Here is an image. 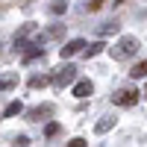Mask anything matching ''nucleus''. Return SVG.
Returning <instances> with one entry per match:
<instances>
[{"mask_svg":"<svg viewBox=\"0 0 147 147\" xmlns=\"http://www.w3.org/2000/svg\"><path fill=\"white\" fill-rule=\"evenodd\" d=\"M129 77H132V80H141V77H147V59H144V62H138V65H132Z\"/></svg>","mask_w":147,"mask_h":147,"instance_id":"nucleus-6","label":"nucleus"},{"mask_svg":"<svg viewBox=\"0 0 147 147\" xmlns=\"http://www.w3.org/2000/svg\"><path fill=\"white\" fill-rule=\"evenodd\" d=\"M103 41H97V44H88V47H85V56H97V53H103Z\"/></svg>","mask_w":147,"mask_h":147,"instance_id":"nucleus-7","label":"nucleus"},{"mask_svg":"<svg viewBox=\"0 0 147 147\" xmlns=\"http://www.w3.org/2000/svg\"><path fill=\"white\" fill-rule=\"evenodd\" d=\"M50 9H53V12H56V15H59V12H65V9H68V3H53Z\"/></svg>","mask_w":147,"mask_h":147,"instance_id":"nucleus-11","label":"nucleus"},{"mask_svg":"<svg viewBox=\"0 0 147 147\" xmlns=\"http://www.w3.org/2000/svg\"><path fill=\"white\" fill-rule=\"evenodd\" d=\"M112 100L118 103V106H136V100H138V91H132V88H124V91H118Z\"/></svg>","mask_w":147,"mask_h":147,"instance_id":"nucleus-2","label":"nucleus"},{"mask_svg":"<svg viewBox=\"0 0 147 147\" xmlns=\"http://www.w3.org/2000/svg\"><path fill=\"white\" fill-rule=\"evenodd\" d=\"M118 3H124V0H118Z\"/></svg>","mask_w":147,"mask_h":147,"instance_id":"nucleus-15","label":"nucleus"},{"mask_svg":"<svg viewBox=\"0 0 147 147\" xmlns=\"http://www.w3.org/2000/svg\"><path fill=\"white\" fill-rule=\"evenodd\" d=\"M44 82H47L44 77H32V82H30V85H32V88H38V85H44Z\"/></svg>","mask_w":147,"mask_h":147,"instance_id":"nucleus-10","label":"nucleus"},{"mask_svg":"<svg viewBox=\"0 0 147 147\" xmlns=\"http://www.w3.org/2000/svg\"><path fill=\"white\" fill-rule=\"evenodd\" d=\"M109 124H112V121H100V124H97V132H106V129H109Z\"/></svg>","mask_w":147,"mask_h":147,"instance_id":"nucleus-13","label":"nucleus"},{"mask_svg":"<svg viewBox=\"0 0 147 147\" xmlns=\"http://www.w3.org/2000/svg\"><path fill=\"white\" fill-rule=\"evenodd\" d=\"M91 91H94V85H91L88 80H80L77 85H74V97H80V100H85V97H91Z\"/></svg>","mask_w":147,"mask_h":147,"instance_id":"nucleus-5","label":"nucleus"},{"mask_svg":"<svg viewBox=\"0 0 147 147\" xmlns=\"http://www.w3.org/2000/svg\"><path fill=\"white\" fill-rule=\"evenodd\" d=\"M12 85H15L12 80H0V91H6V88H12Z\"/></svg>","mask_w":147,"mask_h":147,"instance_id":"nucleus-12","label":"nucleus"},{"mask_svg":"<svg viewBox=\"0 0 147 147\" xmlns=\"http://www.w3.org/2000/svg\"><path fill=\"white\" fill-rule=\"evenodd\" d=\"M21 109H24V106H21V100H15V103H9V106H6V112H3V115H18Z\"/></svg>","mask_w":147,"mask_h":147,"instance_id":"nucleus-8","label":"nucleus"},{"mask_svg":"<svg viewBox=\"0 0 147 147\" xmlns=\"http://www.w3.org/2000/svg\"><path fill=\"white\" fill-rule=\"evenodd\" d=\"M0 118H3V112H0Z\"/></svg>","mask_w":147,"mask_h":147,"instance_id":"nucleus-16","label":"nucleus"},{"mask_svg":"<svg viewBox=\"0 0 147 147\" xmlns=\"http://www.w3.org/2000/svg\"><path fill=\"white\" fill-rule=\"evenodd\" d=\"M138 50V41L132 38V35H127V38H121V44H118V50H115V56L118 59H124V56H129V53H136Z\"/></svg>","mask_w":147,"mask_h":147,"instance_id":"nucleus-1","label":"nucleus"},{"mask_svg":"<svg viewBox=\"0 0 147 147\" xmlns=\"http://www.w3.org/2000/svg\"><path fill=\"white\" fill-rule=\"evenodd\" d=\"M103 6V0H94V3H91V9H100Z\"/></svg>","mask_w":147,"mask_h":147,"instance_id":"nucleus-14","label":"nucleus"},{"mask_svg":"<svg viewBox=\"0 0 147 147\" xmlns=\"http://www.w3.org/2000/svg\"><path fill=\"white\" fill-rule=\"evenodd\" d=\"M47 112H53V106H44V109H32V118H41V115H47Z\"/></svg>","mask_w":147,"mask_h":147,"instance_id":"nucleus-9","label":"nucleus"},{"mask_svg":"<svg viewBox=\"0 0 147 147\" xmlns=\"http://www.w3.org/2000/svg\"><path fill=\"white\" fill-rule=\"evenodd\" d=\"M82 47H85V41H82V38H74V41H68L62 50H59V56H62V59H68V56H74V53H80Z\"/></svg>","mask_w":147,"mask_h":147,"instance_id":"nucleus-4","label":"nucleus"},{"mask_svg":"<svg viewBox=\"0 0 147 147\" xmlns=\"http://www.w3.org/2000/svg\"><path fill=\"white\" fill-rule=\"evenodd\" d=\"M74 77H77V68H74V65H65V68L53 77V82H56V85H68V82H74Z\"/></svg>","mask_w":147,"mask_h":147,"instance_id":"nucleus-3","label":"nucleus"}]
</instances>
